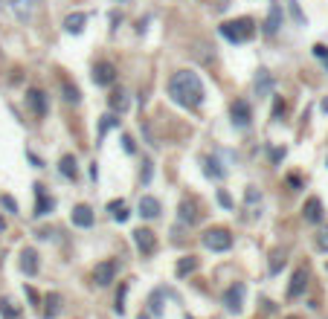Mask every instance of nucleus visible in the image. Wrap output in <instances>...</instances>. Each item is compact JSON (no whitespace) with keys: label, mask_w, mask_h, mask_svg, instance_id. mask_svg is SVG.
Instances as JSON below:
<instances>
[{"label":"nucleus","mask_w":328,"mask_h":319,"mask_svg":"<svg viewBox=\"0 0 328 319\" xmlns=\"http://www.w3.org/2000/svg\"><path fill=\"white\" fill-rule=\"evenodd\" d=\"M169 96L183 107H198L204 102V82L198 73L192 70H180L169 79Z\"/></svg>","instance_id":"1"},{"label":"nucleus","mask_w":328,"mask_h":319,"mask_svg":"<svg viewBox=\"0 0 328 319\" xmlns=\"http://www.w3.org/2000/svg\"><path fill=\"white\" fill-rule=\"evenodd\" d=\"M221 35L232 44H244L256 35V20L253 17H235V20H226L221 23Z\"/></svg>","instance_id":"2"},{"label":"nucleus","mask_w":328,"mask_h":319,"mask_svg":"<svg viewBox=\"0 0 328 319\" xmlns=\"http://www.w3.org/2000/svg\"><path fill=\"white\" fill-rule=\"evenodd\" d=\"M204 247L212 250V252H226L229 247H232L229 229H224V226H212V229H207V232H204Z\"/></svg>","instance_id":"3"},{"label":"nucleus","mask_w":328,"mask_h":319,"mask_svg":"<svg viewBox=\"0 0 328 319\" xmlns=\"http://www.w3.org/2000/svg\"><path fill=\"white\" fill-rule=\"evenodd\" d=\"M113 276H116V261H113V258L99 261V264H96V270H93V282H96L99 287L110 285V282H113Z\"/></svg>","instance_id":"4"},{"label":"nucleus","mask_w":328,"mask_h":319,"mask_svg":"<svg viewBox=\"0 0 328 319\" xmlns=\"http://www.w3.org/2000/svg\"><path fill=\"white\" fill-rule=\"evenodd\" d=\"M134 244H137V250L142 252V255H154V250H157L154 232H151V229H142V226L134 232Z\"/></svg>","instance_id":"5"},{"label":"nucleus","mask_w":328,"mask_h":319,"mask_svg":"<svg viewBox=\"0 0 328 319\" xmlns=\"http://www.w3.org/2000/svg\"><path fill=\"white\" fill-rule=\"evenodd\" d=\"M113 79H116V67H113L110 61H99V64L93 67V82L96 84L108 87V84H113Z\"/></svg>","instance_id":"6"},{"label":"nucleus","mask_w":328,"mask_h":319,"mask_svg":"<svg viewBox=\"0 0 328 319\" xmlns=\"http://www.w3.org/2000/svg\"><path fill=\"white\" fill-rule=\"evenodd\" d=\"M26 105H29V110H32L38 119H44L47 116V96L41 93V90H26Z\"/></svg>","instance_id":"7"},{"label":"nucleus","mask_w":328,"mask_h":319,"mask_svg":"<svg viewBox=\"0 0 328 319\" xmlns=\"http://www.w3.org/2000/svg\"><path fill=\"white\" fill-rule=\"evenodd\" d=\"M308 287V270L299 267L294 273V279H291V287H288V299H296V296H302V290Z\"/></svg>","instance_id":"8"},{"label":"nucleus","mask_w":328,"mask_h":319,"mask_svg":"<svg viewBox=\"0 0 328 319\" xmlns=\"http://www.w3.org/2000/svg\"><path fill=\"white\" fill-rule=\"evenodd\" d=\"M302 215L308 223H317V220H323V201L320 198H308L305 206H302Z\"/></svg>","instance_id":"9"},{"label":"nucleus","mask_w":328,"mask_h":319,"mask_svg":"<svg viewBox=\"0 0 328 319\" xmlns=\"http://www.w3.org/2000/svg\"><path fill=\"white\" fill-rule=\"evenodd\" d=\"M241 302H244V285L238 282V285H232L229 290H226L224 305L229 308V311H241Z\"/></svg>","instance_id":"10"},{"label":"nucleus","mask_w":328,"mask_h":319,"mask_svg":"<svg viewBox=\"0 0 328 319\" xmlns=\"http://www.w3.org/2000/svg\"><path fill=\"white\" fill-rule=\"evenodd\" d=\"M73 223H76V226H82V229L93 226V209L85 206V203H79V206L73 209Z\"/></svg>","instance_id":"11"},{"label":"nucleus","mask_w":328,"mask_h":319,"mask_svg":"<svg viewBox=\"0 0 328 319\" xmlns=\"http://www.w3.org/2000/svg\"><path fill=\"white\" fill-rule=\"evenodd\" d=\"M160 209H163V206H160L157 198H151V195L139 198V215H142V218H157V215H160Z\"/></svg>","instance_id":"12"},{"label":"nucleus","mask_w":328,"mask_h":319,"mask_svg":"<svg viewBox=\"0 0 328 319\" xmlns=\"http://www.w3.org/2000/svg\"><path fill=\"white\" fill-rule=\"evenodd\" d=\"M35 198H38V203H35V215L41 218V215H47V212L52 209V198L44 192V186H41V183L35 186Z\"/></svg>","instance_id":"13"},{"label":"nucleus","mask_w":328,"mask_h":319,"mask_svg":"<svg viewBox=\"0 0 328 319\" xmlns=\"http://www.w3.org/2000/svg\"><path fill=\"white\" fill-rule=\"evenodd\" d=\"M250 119H253V110H250V105L244 99H238L232 105V122H238V125H250Z\"/></svg>","instance_id":"14"},{"label":"nucleus","mask_w":328,"mask_h":319,"mask_svg":"<svg viewBox=\"0 0 328 319\" xmlns=\"http://www.w3.org/2000/svg\"><path fill=\"white\" fill-rule=\"evenodd\" d=\"M20 267H23L26 276H35V273H38V252H35L32 247L20 252Z\"/></svg>","instance_id":"15"},{"label":"nucleus","mask_w":328,"mask_h":319,"mask_svg":"<svg viewBox=\"0 0 328 319\" xmlns=\"http://www.w3.org/2000/svg\"><path fill=\"white\" fill-rule=\"evenodd\" d=\"M9 9L17 15V20H29L32 17V0H9Z\"/></svg>","instance_id":"16"},{"label":"nucleus","mask_w":328,"mask_h":319,"mask_svg":"<svg viewBox=\"0 0 328 319\" xmlns=\"http://www.w3.org/2000/svg\"><path fill=\"white\" fill-rule=\"evenodd\" d=\"M279 26H282V6H270V15H267V20H264V32L276 35Z\"/></svg>","instance_id":"17"},{"label":"nucleus","mask_w":328,"mask_h":319,"mask_svg":"<svg viewBox=\"0 0 328 319\" xmlns=\"http://www.w3.org/2000/svg\"><path fill=\"white\" fill-rule=\"evenodd\" d=\"M85 20H87L85 12H73V15H67V20H64V29L73 32V35H79L82 29H85Z\"/></svg>","instance_id":"18"},{"label":"nucleus","mask_w":328,"mask_h":319,"mask_svg":"<svg viewBox=\"0 0 328 319\" xmlns=\"http://www.w3.org/2000/svg\"><path fill=\"white\" fill-rule=\"evenodd\" d=\"M58 171H61V174H64V177H73V180H76V174H79V168H76V157H61V163H58Z\"/></svg>","instance_id":"19"},{"label":"nucleus","mask_w":328,"mask_h":319,"mask_svg":"<svg viewBox=\"0 0 328 319\" xmlns=\"http://www.w3.org/2000/svg\"><path fill=\"white\" fill-rule=\"evenodd\" d=\"M108 209H110V215H113V218L119 220H128V206H125V201H110L108 203Z\"/></svg>","instance_id":"20"},{"label":"nucleus","mask_w":328,"mask_h":319,"mask_svg":"<svg viewBox=\"0 0 328 319\" xmlns=\"http://www.w3.org/2000/svg\"><path fill=\"white\" fill-rule=\"evenodd\" d=\"M192 270H198V258H195V255H186V258L177 261V276H186Z\"/></svg>","instance_id":"21"},{"label":"nucleus","mask_w":328,"mask_h":319,"mask_svg":"<svg viewBox=\"0 0 328 319\" xmlns=\"http://www.w3.org/2000/svg\"><path fill=\"white\" fill-rule=\"evenodd\" d=\"M58 311H61V296H47V308H44V317H58Z\"/></svg>","instance_id":"22"},{"label":"nucleus","mask_w":328,"mask_h":319,"mask_svg":"<svg viewBox=\"0 0 328 319\" xmlns=\"http://www.w3.org/2000/svg\"><path fill=\"white\" fill-rule=\"evenodd\" d=\"M110 107H113V110H125V107H128V96H125L122 90H113V93H110Z\"/></svg>","instance_id":"23"},{"label":"nucleus","mask_w":328,"mask_h":319,"mask_svg":"<svg viewBox=\"0 0 328 319\" xmlns=\"http://www.w3.org/2000/svg\"><path fill=\"white\" fill-rule=\"evenodd\" d=\"M0 317L3 319H17V308L9 299H0Z\"/></svg>","instance_id":"24"},{"label":"nucleus","mask_w":328,"mask_h":319,"mask_svg":"<svg viewBox=\"0 0 328 319\" xmlns=\"http://www.w3.org/2000/svg\"><path fill=\"white\" fill-rule=\"evenodd\" d=\"M256 90H259V93H267V90H270V76H267V70H261L259 73V79H256Z\"/></svg>","instance_id":"25"},{"label":"nucleus","mask_w":328,"mask_h":319,"mask_svg":"<svg viewBox=\"0 0 328 319\" xmlns=\"http://www.w3.org/2000/svg\"><path fill=\"white\" fill-rule=\"evenodd\" d=\"M160 299H163V290H154V293H151V299H148V305H151V314H154V317H160V311H163Z\"/></svg>","instance_id":"26"},{"label":"nucleus","mask_w":328,"mask_h":319,"mask_svg":"<svg viewBox=\"0 0 328 319\" xmlns=\"http://www.w3.org/2000/svg\"><path fill=\"white\" fill-rule=\"evenodd\" d=\"M317 250L328 252V229H323V232H317Z\"/></svg>","instance_id":"27"},{"label":"nucleus","mask_w":328,"mask_h":319,"mask_svg":"<svg viewBox=\"0 0 328 319\" xmlns=\"http://www.w3.org/2000/svg\"><path fill=\"white\" fill-rule=\"evenodd\" d=\"M64 93H67V102H73V105L82 99V96H79V90H76V87H70V82H64Z\"/></svg>","instance_id":"28"},{"label":"nucleus","mask_w":328,"mask_h":319,"mask_svg":"<svg viewBox=\"0 0 328 319\" xmlns=\"http://www.w3.org/2000/svg\"><path fill=\"white\" fill-rule=\"evenodd\" d=\"M180 218H183V220H189V223L195 220V212H192V206H189V203H183V206H180Z\"/></svg>","instance_id":"29"},{"label":"nucleus","mask_w":328,"mask_h":319,"mask_svg":"<svg viewBox=\"0 0 328 319\" xmlns=\"http://www.w3.org/2000/svg\"><path fill=\"white\" fill-rule=\"evenodd\" d=\"M3 206H6V209H9V212H17V203L12 201V198H3Z\"/></svg>","instance_id":"30"},{"label":"nucleus","mask_w":328,"mask_h":319,"mask_svg":"<svg viewBox=\"0 0 328 319\" xmlns=\"http://www.w3.org/2000/svg\"><path fill=\"white\" fill-rule=\"evenodd\" d=\"M113 122H116L113 116H105V119H102V134L108 131V128H110V125H113Z\"/></svg>","instance_id":"31"},{"label":"nucleus","mask_w":328,"mask_h":319,"mask_svg":"<svg viewBox=\"0 0 328 319\" xmlns=\"http://www.w3.org/2000/svg\"><path fill=\"white\" fill-rule=\"evenodd\" d=\"M218 201L224 203V206H232V201H229V198H226V192H218Z\"/></svg>","instance_id":"32"},{"label":"nucleus","mask_w":328,"mask_h":319,"mask_svg":"<svg viewBox=\"0 0 328 319\" xmlns=\"http://www.w3.org/2000/svg\"><path fill=\"white\" fill-rule=\"evenodd\" d=\"M288 319H299V317H288Z\"/></svg>","instance_id":"33"}]
</instances>
